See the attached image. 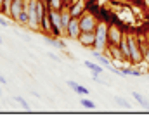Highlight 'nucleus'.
I'll list each match as a JSON object with an SVG mask.
<instances>
[{
    "label": "nucleus",
    "instance_id": "nucleus-1",
    "mask_svg": "<svg viewBox=\"0 0 149 121\" xmlns=\"http://www.w3.org/2000/svg\"><path fill=\"white\" fill-rule=\"evenodd\" d=\"M127 37H128V47H130L128 61L132 66H141L144 62V54H142V48L137 41V37H135V33H127Z\"/></svg>",
    "mask_w": 149,
    "mask_h": 121
},
{
    "label": "nucleus",
    "instance_id": "nucleus-2",
    "mask_svg": "<svg viewBox=\"0 0 149 121\" xmlns=\"http://www.w3.org/2000/svg\"><path fill=\"white\" fill-rule=\"evenodd\" d=\"M108 45H109L108 43V23L99 21V24L95 28V45H94V48L101 50V52H106Z\"/></svg>",
    "mask_w": 149,
    "mask_h": 121
},
{
    "label": "nucleus",
    "instance_id": "nucleus-3",
    "mask_svg": "<svg viewBox=\"0 0 149 121\" xmlns=\"http://www.w3.org/2000/svg\"><path fill=\"white\" fill-rule=\"evenodd\" d=\"M80 28H81V31H95V28H97V24H99V19H97V16H94L92 12H85L80 19Z\"/></svg>",
    "mask_w": 149,
    "mask_h": 121
},
{
    "label": "nucleus",
    "instance_id": "nucleus-4",
    "mask_svg": "<svg viewBox=\"0 0 149 121\" xmlns=\"http://www.w3.org/2000/svg\"><path fill=\"white\" fill-rule=\"evenodd\" d=\"M123 37H125V31H121L116 24H108V43L109 45H120Z\"/></svg>",
    "mask_w": 149,
    "mask_h": 121
},
{
    "label": "nucleus",
    "instance_id": "nucleus-5",
    "mask_svg": "<svg viewBox=\"0 0 149 121\" xmlns=\"http://www.w3.org/2000/svg\"><path fill=\"white\" fill-rule=\"evenodd\" d=\"M80 33H81V28H80V21H78V19H74V17H71V21H70V24H68V28H66L64 35H66L70 40L78 41V37H80Z\"/></svg>",
    "mask_w": 149,
    "mask_h": 121
},
{
    "label": "nucleus",
    "instance_id": "nucleus-6",
    "mask_svg": "<svg viewBox=\"0 0 149 121\" xmlns=\"http://www.w3.org/2000/svg\"><path fill=\"white\" fill-rule=\"evenodd\" d=\"M78 43L85 48H90L94 50V45H95V31H81L80 37H78Z\"/></svg>",
    "mask_w": 149,
    "mask_h": 121
},
{
    "label": "nucleus",
    "instance_id": "nucleus-7",
    "mask_svg": "<svg viewBox=\"0 0 149 121\" xmlns=\"http://www.w3.org/2000/svg\"><path fill=\"white\" fill-rule=\"evenodd\" d=\"M68 12H70L71 17L80 19V17L87 12V3H85V0H76L71 7H68Z\"/></svg>",
    "mask_w": 149,
    "mask_h": 121
},
{
    "label": "nucleus",
    "instance_id": "nucleus-8",
    "mask_svg": "<svg viewBox=\"0 0 149 121\" xmlns=\"http://www.w3.org/2000/svg\"><path fill=\"white\" fill-rule=\"evenodd\" d=\"M26 5V0H12L10 3V10H9V17L17 23V17H19V12L23 10V7Z\"/></svg>",
    "mask_w": 149,
    "mask_h": 121
},
{
    "label": "nucleus",
    "instance_id": "nucleus-9",
    "mask_svg": "<svg viewBox=\"0 0 149 121\" xmlns=\"http://www.w3.org/2000/svg\"><path fill=\"white\" fill-rule=\"evenodd\" d=\"M120 50H121V55H123V59L127 61V62H130L128 61V57H130V47H128V37H127V33H125V37L121 38V41H120Z\"/></svg>",
    "mask_w": 149,
    "mask_h": 121
},
{
    "label": "nucleus",
    "instance_id": "nucleus-10",
    "mask_svg": "<svg viewBox=\"0 0 149 121\" xmlns=\"http://www.w3.org/2000/svg\"><path fill=\"white\" fill-rule=\"evenodd\" d=\"M45 43L47 45H52L56 48H61V50H66V43L63 40H59L57 37H52V35H45Z\"/></svg>",
    "mask_w": 149,
    "mask_h": 121
},
{
    "label": "nucleus",
    "instance_id": "nucleus-11",
    "mask_svg": "<svg viewBox=\"0 0 149 121\" xmlns=\"http://www.w3.org/2000/svg\"><path fill=\"white\" fill-rule=\"evenodd\" d=\"M94 57H95V61L99 62V64H102V66H111V59H109V55H104V52H101V50H95L94 48Z\"/></svg>",
    "mask_w": 149,
    "mask_h": 121
},
{
    "label": "nucleus",
    "instance_id": "nucleus-12",
    "mask_svg": "<svg viewBox=\"0 0 149 121\" xmlns=\"http://www.w3.org/2000/svg\"><path fill=\"white\" fill-rule=\"evenodd\" d=\"M111 9L109 7H106V5H101V9H99V12H97V19L99 21H102V23H109V19H111Z\"/></svg>",
    "mask_w": 149,
    "mask_h": 121
},
{
    "label": "nucleus",
    "instance_id": "nucleus-13",
    "mask_svg": "<svg viewBox=\"0 0 149 121\" xmlns=\"http://www.w3.org/2000/svg\"><path fill=\"white\" fill-rule=\"evenodd\" d=\"M17 24H19V26H30V12H28V5H24L23 10L19 12Z\"/></svg>",
    "mask_w": 149,
    "mask_h": 121
},
{
    "label": "nucleus",
    "instance_id": "nucleus-14",
    "mask_svg": "<svg viewBox=\"0 0 149 121\" xmlns=\"http://www.w3.org/2000/svg\"><path fill=\"white\" fill-rule=\"evenodd\" d=\"M108 52H109V59L113 61H125L118 45H108Z\"/></svg>",
    "mask_w": 149,
    "mask_h": 121
},
{
    "label": "nucleus",
    "instance_id": "nucleus-15",
    "mask_svg": "<svg viewBox=\"0 0 149 121\" xmlns=\"http://www.w3.org/2000/svg\"><path fill=\"white\" fill-rule=\"evenodd\" d=\"M66 83H68V86H70V88H71L73 92H76L78 95H88V88H85V86L78 85L76 81H73V80H68Z\"/></svg>",
    "mask_w": 149,
    "mask_h": 121
},
{
    "label": "nucleus",
    "instance_id": "nucleus-16",
    "mask_svg": "<svg viewBox=\"0 0 149 121\" xmlns=\"http://www.w3.org/2000/svg\"><path fill=\"white\" fill-rule=\"evenodd\" d=\"M83 64L90 69V73H97V75H102V73H104L102 64H97V62H92V61H85Z\"/></svg>",
    "mask_w": 149,
    "mask_h": 121
},
{
    "label": "nucleus",
    "instance_id": "nucleus-17",
    "mask_svg": "<svg viewBox=\"0 0 149 121\" xmlns=\"http://www.w3.org/2000/svg\"><path fill=\"white\" fill-rule=\"evenodd\" d=\"M132 95H134V99L139 102V106H142L144 109H148V111H149V100L144 97V95H142V93H139V92H134Z\"/></svg>",
    "mask_w": 149,
    "mask_h": 121
},
{
    "label": "nucleus",
    "instance_id": "nucleus-18",
    "mask_svg": "<svg viewBox=\"0 0 149 121\" xmlns=\"http://www.w3.org/2000/svg\"><path fill=\"white\" fill-rule=\"evenodd\" d=\"M121 73L125 76H142V71L137 68H121Z\"/></svg>",
    "mask_w": 149,
    "mask_h": 121
},
{
    "label": "nucleus",
    "instance_id": "nucleus-19",
    "mask_svg": "<svg viewBox=\"0 0 149 121\" xmlns=\"http://www.w3.org/2000/svg\"><path fill=\"white\" fill-rule=\"evenodd\" d=\"M80 106H81V107H87V109H95V107H97L94 100L85 99V97H83V99H80Z\"/></svg>",
    "mask_w": 149,
    "mask_h": 121
},
{
    "label": "nucleus",
    "instance_id": "nucleus-20",
    "mask_svg": "<svg viewBox=\"0 0 149 121\" xmlns=\"http://www.w3.org/2000/svg\"><path fill=\"white\" fill-rule=\"evenodd\" d=\"M50 7L54 10H63L64 9V0H50Z\"/></svg>",
    "mask_w": 149,
    "mask_h": 121
},
{
    "label": "nucleus",
    "instance_id": "nucleus-21",
    "mask_svg": "<svg viewBox=\"0 0 149 121\" xmlns=\"http://www.w3.org/2000/svg\"><path fill=\"white\" fill-rule=\"evenodd\" d=\"M14 100H16V102H19V104H21V107H23L24 111H30V104H28L21 95H14Z\"/></svg>",
    "mask_w": 149,
    "mask_h": 121
},
{
    "label": "nucleus",
    "instance_id": "nucleus-22",
    "mask_svg": "<svg viewBox=\"0 0 149 121\" xmlns=\"http://www.w3.org/2000/svg\"><path fill=\"white\" fill-rule=\"evenodd\" d=\"M114 102H116L118 106L125 107V109H130V107H132V106H130V102H128V100H125V99H121V97H114Z\"/></svg>",
    "mask_w": 149,
    "mask_h": 121
},
{
    "label": "nucleus",
    "instance_id": "nucleus-23",
    "mask_svg": "<svg viewBox=\"0 0 149 121\" xmlns=\"http://www.w3.org/2000/svg\"><path fill=\"white\" fill-rule=\"evenodd\" d=\"M0 24H2L3 28H9V19H5V17H0Z\"/></svg>",
    "mask_w": 149,
    "mask_h": 121
},
{
    "label": "nucleus",
    "instance_id": "nucleus-24",
    "mask_svg": "<svg viewBox=\"0 0 149 121\" xmlns=\"http://www.w3.org/2000/svg\"><path fill=\"white\" fill-rule=\"evenodd\" d=\"M0 83H2V85H7L9 81H7V78H5V76H2V75H0Z\"/></svg>",
    "mask_w": 149,
    "mask_h": 121
},
{
    "label": "nucleus",
    "instance_id": "nucleus-25",
    "mask_svg": "<svg viewBox=\"0 0 149 121\" xmlns=\"http://www.w3.org/2000/svg\"><path fill=\"white\" fill-rule=\"evenodd\" d=\"M49 57H50V59H54V61H57V62H59V61H61V59H59V57H57V55H56V54H49Z\"/></svg>",
    "mask_w": 149,
    "mask_h": 121
},
{
    "label": "nucleus",
    "instance_id": "nucleus-26",
    "mask_svg": "<svg viewBox=\"0 0 149 121\" xmlns=\"http://www.w3.org/2000/svg\"><path fill=\"white\" fill-rule=\"evenodd\" d=\"M2 5H3V0H0V12H2Z\"/></svg>",
    "mask_w": 149,
    "mask_h": 121
},
{
    "label": "nucleus",
    "instance_id": "nucleus-27",
    "mask_svg": "<svg viewBox=\"0 0 149 121\" xmlns=\"http://www.w3.org/2000/svg\"><path fill=\"white\" fill-rule=\"evenodd\" d=\"M146 5H148V9H149V0H146Z\"/></svg>",
    "mask_w": 149,
    "mask_h": 121
},
{
    "label": "nucleus",
    "instance_id": "nucleus-28",
    "mask_svg": "<svg viewBox=\"0 0 149 121\" xmlns=\"http://www.w3.org/2000/svg\"><path fill=\"white\" fill-rule=\"evenodd\" d=\"M43 2H45V3H50V0H43Z\"/></svg>",
    "mask_w": 149,
    "mask_h": 121
},
{
    "label": "nucleus",
    "instance_id": "nucleus-29",
    "mask_svg": "<svg viewBox=\"0 0 149 121\" xmlns=\"http://www.w3.org/2000/svg\"><path fill=\"white\" fill-rule=\"evenodd\" d=\"M0 45H2V37H0Z\"/></svg>",
    "mask_w": 149,
    "mask_h": 121
},
{
    "label": "nucleus",
    "instance_id": "nucleus-30",
    "mask_svg": "<svg viewBox=\"0 0 149 121\" xmlns=\"http://www.w3.org/2000/svg\"><path fill=\"white\" fill-rule=\"evenodd\" d=\"M148 17H149V9H148Z\"/></svg>",
    "mask_w": 149,
    "mask_h": 121
},
{
    "label": "nucleus",
    "instance_id": "nucleus-31",
    "mask_svg": "<svg viewBox=\"0 0 149 121\" xmlns=\"http://www.w3.org/2000/svg\"><path fill=\"white\" fill-rule=\"evenodd\" d=\"M0 95H2V88H0Z\"/></svg>",
    "mask_w": 149,
    "mask_h": 121
}]
</instances>
